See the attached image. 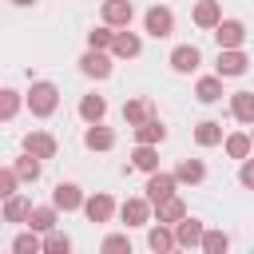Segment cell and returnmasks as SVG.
<instances>
[{"label":"cell","mask_w":254,"mask_h":254,"mask_svg":"<svg viewBox=\"0 0 254 254\" xmlns=\"http://www.w3.org/2000/svg\"><path fill=\"white\" fill-rule=\"evenodd\" d=\"M24 107H28L36 119L56 115V107H60V87H56L52 79H36V83L28 87V95H24Z\"/></svg>","instance_id":"obj_1"},{"label":"cell","mask_w":254,"mask_h":254,"mask_svg":"<svg viewBox=\"0 0 254 254\" xmlns=\"http://www.w3.org/2000/svg\"><path fill=\"white\" fill-rule=\"evenodd\" d=\"M143 32H147V36H155V40H167V36L175 32V12H171L167 4L147 8V16H143Z\"/></svg>","instance_id":"obj_2"},{"label":"cell","mask_w":254,"mask_h":254,"mask_svg":"<svg viewBox=\"0 0 254 254\" xmlns=\"http://www.w3.org/2000/svg\"><path fill=\"white\" fill-rule=\"evenodd\" d=\"M143 190H147V202L155 206V202L171 198V194L179 190V183H175V175H171V171H151V175H147V187H143Z\"/></svg>","instance_id":"obj_3"},{"label":"cell","mask_w":254,"mask_h":254,"mask_svg":"<svg viewBox=\"0 0 254 254\" xmlns=\"http://www.w3.org/2000/svg\"><path fill=\"white\" fill-rule=\"evenodd\" d=\"M79 210L87 214V222H111V214H115L119 206H115V198H111L107 190H99V194H87Z\"/></svg>","instance_id":"obj_4"},{"label":"cell","mask_w":254,"mask_h":254,"mask_svg":"<svg viewBox=\"0 0 254 254\" xmlns=\"http://www.w3.org/2000/svg\"><path fill=\"white\" fill-rule=\"evenodd\" d=\"M210 32H214V40H218V52H222V48H242V44H246V24H242V20H218Z\"/></svg>","instance_id":"obj_5"},{"label":"cell","mask_w":254,"mask_h":254,"mask_svg":"<svg viewBox=\"0 0 254 254\" xmlns=\"http://www.w3.org/2000/svg\"><path fill=\"white\" fill-rule=\"evenodd\" d=\"M111 67H115V64H111V52H91V48H87V52L79 56V71H83L87 79H107Z\"/></svg>","instance_id":"obj_6"},{"label":"cell","mask_w":254,"mask_h":254,"mask_svg":"<svg viewBox=\"0 0 254 254\" xmlns=\"http://www.w3.org/2000/svg\"><path fill=\"white\" fill-rule=\"evenodd\" d=\"M246 64H250V60H246V52H242V48H222V52H218V64H214V75H218V79L242 75V71H246Z\"/></svg>","instance_id":"obj_7"},{"label":"cell","mask_w":254,"mask_h":254,"mask_svg":"<svg viewBox=\"0 0 254 254\" xmlns=\"http://www.w3.org/2000/svg\"><path fill=\"white\" fill-rule=\"evenodd\" d=\"M20 147H24L32 159L44 163V159H56V147H60V143H56V135H48V131H28Z\"/></svg>","instance_id":"obj_8"},{"label":"cell","mask_w":254,"mask_h":254,"mask_svg":"<svg viewBox=\"0 0 254 254\" xmlns=\"http://www.w3.org/2000/svg\"><path fill=\"white\" fill-rule=\"evenodd\" d=\"M202 230H206V226H202L198 218H190V214H187V218H179V222L171 226V234H175V246H179V250L198 246V242H202Z\"/></svg>","instance_id":"obj_9"},{"label":"cell","mask_w":254,"mask_h":254,"mask_svg":"<svg viewBox=\"0 0 254 254\" xmlns=\"http://www.w3.org/2000/svg\"><path fill=\"white\" fill-rule=\"evenodd\" d=\"M143 52V40H139V32H127V28H119L115 32V40H111V60H135Z\"/></svg>","instance_id":"obj_10"},{"label":"cell","mask_w":254,"mask_h":254,"mask_svg":"<svg viewBox=\"0 0 254 254\" xmlns=\"http://www.w3.org/2000/svg\"><path fill=\"white\" fill-rule=\"evenodd\" d=\"M198 64H202V52H198L194 44H179V48L171 52V71H179V75L198 71Z\"/></svg>","instance_id":"obj_11"},{"label":"cell","mask_w":254,"mask_h":254,"mask_svg":"<svg viewBox=\"0 0 254 254\" xmlns=\"http://www.w3.org/2000/svg\"><path fill=\"white\" fill-rule=\"evenodd\" d=\"M135 20V4L131 0H103V24L107 28H127Z\"/></svg>","instance_id":"obj_12"},{"label":"cell","mask_w":254,"mask_h":254,"mask_svg":"<svg viewBox=\"0 0 254 254\" xmlns=\"http://www.w3.org/2000/svg\"><path fill=\"white\" fill-rule=\"evenodd\" d=\"M52 206L56 210H79L83 206V190L75 187V183H56V190H52Z\"/></svg>","instance_id":"obj_13"},{"label":"cell","mask_w":254,"mask_h":254,"mask_svg":"<svg viewBox=\"0 0 254 254\" xmlns=\"http://www.w3.org/2000/svg\"><path fill=\"white\" fill-rule=\"evenodd\" d=\"M119 218L127 226H147L151 222V202L147 198H123L119 202Z\"/></svg>","instance_id":"obj_14"},{"label":"cell","mask_w":254,"mask_h":254,"mask_svg":"<svg viewBox=\"0 0 254 254\" xmlns=\"http://www.w3.org/2000/svg\"><path fill=\"white\" fill-rule=\"evenodd\" d=\"M151 214L163 222V226H175L179 218H187V202L179 198V194H171V198H163V202H155L151 206Z\"/></svg>","instance_id":"obj_15"},{"label":"cell","mask_w":254,"mask_h":254,"mask_svg":"<svg viewBox=\"0 0 254 254\" xmlns=\"http://www.w3.org/2000/svg\"><path fill=\"white\" fill-rule=\"evenodd\" d=\"M135 131V143H143V147H159L163 139H167V127L159 123V115H151V119H143L139 127H131Z\"/></svg>","instance_id":"obj_16"},{"label":"cell","mask_w":254,"mask_h":254,"mask_svg":"<svg viewBox=\"0 0 254 254\" xmlns=\"http://www.w3.org/2000/svg\"><path fill=\"white\" fill-rule=\"evenodd\" d=\"M83 147H87V151H111V147H115V131L103 127V123H87V131H83Z\"/></svg>","instance_id":"obj_17"},{"label":"cell","mask_w":254,"mask_h":254,"mask_svg":"<svg viewBox=\"0 0 254 254\" xmlns=\"http://www.w3.org/2000/svg\"><path fill=\"white\" fill-rule=\"evenodd\" d=\"M56 222H60V210L48 202V206H32L28 210V230H36V234H48V230H56Z\"/></svg>","instance_id":"obj_18"},{"label":"cell","mask_w":254,"mask_h":254,"mask_svg":"<svg viewBox=\"0 0 254 254\" xmlns=\"http://www.w3.org/2000/svg\"><path fill=\"white\" fill-rule=\"evenodd\" d=\"M190 20H194V28H206V32H210V28L222 20V4H218V0H198L194 12H190Z\"/></svg>","instance_id":"obj_19"},{"label":"cell","mask_w":254,"mask_h":254,"mask_svg":"<svg viewBox=\"0 0 254 254\" xmlns=\"http://www.w3.org/2000/svg\"><path fill=\"white\" fill-rule=\"evenodd\" d=\"M171 175H175V183H190V187H194V183L206 179V163H202V159H179V167H175Z\"/></svg>","instance_id":"obj_20"},{"label":"cell","mask_w":254,"mask_h":254,"mask_svg":"<svg viewBox=\"0 0 254 254\" xmlns=\"http://www.w3.org/2000/svg\"><path fill=\"white\" fill-rule=\"evenodd\" d=\"M103 115H107V99L103 95H83L79 99V119L83 123H103Z\"/></svg>","instance_id":"obj_21"},{"label":"cell","mask_w":254,"mask_h":254,"mask_svg":"<svg viewBox=\"0 0 254 254\" xmlns=\"http://www.w3.org/2000/svg\"><path fill=\"white\" fill-rule=\"evenodd\" d=\"M151 115H155L151 99H127V103H123V123H127V127H139V123L151 119Z\"/></svg>","instance_id":"obj_22"},{"label":"cell","mask_w":254,"mask_h":254,"mask_svg":"<svg viewBox=\"0 0 254 254\" xmlns=\"http://www.w3.org/2000/svg\"><path fill=\"white\" fill-rule=\"evenodd\" d=\"M131 167L143 171V175L159 171V147H143V143H135V151H131Z\"/></svg>","instance_id":"obj_23"},{"label":"cell","mask_w":254,"mask_h":254,"mask_svg":"<svg viewBox=\"0 0 254 254\" xmlns=\"http://www.w3.org/2000/svg\"><path fill=\"white\" fill-rule=\"evenodd\" d=\"M230 115L238 123H254V91H234L230 95Z\"/></svg>","instance_id":"obj_24"},{"label":"cell","mask_w":254,"mask_h":254,"mask_svg":"<svg viewBox=\"0 0 254 254\" xmlns=\"http://www.w3.org/2000/svg\"><path fill=\"white\" fill-rule=\"evenodd\" d=\"M194 99H198V103H218V99H222V79H218V75H202V79L194 83Z\"/></svg>","instance_id":"obj_25"},{"label":"cell","mask_w":254,"mask_h":254,"mask_svg":"<svg viewBox=\"0 0 254 254\" xmlns=\"http://www.w3.org/2000/svg\"><path fill=\"white\" fill-rule=\"evenodd\" d=\"M194 143H198V147H218V143H222V123H218V119H202V123L194 127Z\"/></svg>","instance_id":"obj_26"},{"label":"cell","mask_w":254,"mask_h":254,"mask_svg":"<svg viewBox=\"0 0 254 254\" xmlns=\"http://www.w3.org/2000/svg\"><path fill=\"white\" fill-rule=\"evenodd\" d=\"M222 147H226L230 159H246V155L254 151V143H250L246 131H230V135H222Z\"/></svg>","instance_id":"obj_27"},{"label":"cell","mask_w":254,"mask_h":254,"mask_svg":"<svg viewBox=\"0 0 254 254\" xmlns=\"http://www.w3.org/2000/svg\"><path fill=\"white\" fill-rule=\"evenodd\" d=\"M28 210H32V202L16 190L12 198H4V210L0 214H4V222H28Z\"/></svg>","instance_id":"obj_28"},{"label":"cell","mask_w":254,"mask_h":254,"mask_svg":"<svg viewBox=\"0 0 254 254\" xmlns=\"http://www.w3.org/2000/svg\"><path fill=\"white\" fill-rule=\"evenodd\" d=\"M147 246L155 250V254H167V250H175V234H171V226H151L147 230Z\"/></svg>","instance_id":"obj_29"},{"label":"cell","mask_w":254,"mask_h":254,"mask_svg":"<svg viewBox=\"0 0 254 254\" xmlns=\"http://www.w3.org/2000/svg\"><path fill=\"white\" fill-rule=\"evenodd\" d=\"M40 254H71V238L64 230H48L40 238Z\"/></svg>","instance_id":"obj_30"},{"label":"cell","mask_w":254,"mask_h":254,"mask_svg":"<svg viewBox=\"0 0 254 254\" xmlns=\"http://www.w3.org/2000/svg\"><path fill=\"white\" fill-rule=\"evenodd\" d=\"M40 167H44V163H40V159H32L28 151L12 163V171H16V179H20V183H36V179H40Z\"/></svg>","instance_id":"obj_31"},{"label":"cell","mask_w":254,"mask_h":254,"mask_svg":"<svg viewBox=\"0 0 254 254\" xmlns=\"http://www.w3.org/2000/svg\"><path fill=\"white\" fill-rule=\"evenodd\" d=\"M202 254H226L230 250V234L226 230H202Z\"/></svg>","instance_id":"obj_32"},{"label":"cell","mask_w":254,"mask_h":254,"mask_svg":"<svg viewBox=\"0 0 254 254\" xmlns=\"http://www.w3.org/2000/svg\"><path fill=\"white\" fill-rule=\"evenodd\" d=\"M24 107V95L20 91H12V87H0V123H8V119H16V111Z\"/></svg>","instance_id":"obj_33"},{"label":"cell","mask_w":254,"mask_h":254,"mask_svg":"<svg viewBox=\"0 0 254 254\" xmlns=\"http://www.w3.org/2000/svg\"><path fill=\"white\" fill-rule=\"evenodd\" d=\"M111 40H115V28H107V24H99V28L87 32V48L91 52H111Z\"/></svg>","instance_id":"obj_34"},{"label":"cell","mask_w":254,"mask_h":254,"mask_svg":"<svg viewBox=\"0 0 254 254\" xmlns=\"http://www.w3.org/2000/svg\"><path fill=\"white\" fill-rule=\"evenodd\" d=\"M12 254H40V234L36 230H20L12 238Z\"/></svg>","instance_id":"obj_35"},{"label":"cell","mask_w":254,"mask_h":254,"mask_svg":"<svg viewBox=\"0 0 254 254\" xmlns=\"http://www.w3.org/2000/svg\"><path fill=\"white\" fill-rule=\"evenodd\" d=\"M99 254H135V250H131V238L127 234H107L103 246H99Z\"/></svg>","instance_id":"obj_36"},{"label":"cell","mask_w":254,"mask_h":254,"mask_svg":"<svg viewBox=\"0 0 254 254\" xmlns=\"http://www.w3.org/2000/svg\"><path fill=\"white\" fill-rule=\"evenodd\" d=\"M16 187H20L16 171H12V167H0V202H4V198H12V194H16Z\"/></svg>","instance_id":"obj_37"},{"label":"cell","mask_w":254,"mask_h":254,"mask_svg":"<svg viewBox=\"0 0 254 254\" xmlns=\"http://www.w3.org/2000/svg\"><path fill=\"white\" fill-rule=\"evenodd\" d=\"M238 183H242L246 190H254V159H250V155H246L242 167H238Z\"/></svg>","instance_id":"obj_38"},{"label":"cell","mask_w":254,"mask_h":254,"mask_svg":"<svg viewBox=\"0 0 254 254\" xmlns=\"http://www.w3.org/2000/svg\"><path fill=\"white\" fill-rule=\"evenodd\" d=\"M12 4H16V8H28V4H36V0H12Z\"/></svg>","instance_id":"obj_39"},{"label":"cell","mask_w":254,"mask_h":254,"mask_svg":"<svg viewBox=\"0 0 254 254\" xmlns=\"http://www.w3.org/2000/svg\"><path fill=\"white\" fill-rule=\"evenodd\" d=\"M246 135H250V143H254V123H250V131H246Z\"/></svg>","instance_id":"obj_40"},{"label":"cell","mask_w":254,"mask_h":254,"mask_svg":"<svg viewBox=\"0 0 254 254\" xmlns=\"http://www.w3.org/2000/svg\"><path fill=\"white\" fill-rule=\"evenodd\" d=\"M167 254H183V250H179V246H175V250H167Z\"/></svg>","instance_id":"obj_41"},{"label":"cell","mask_w":254,"mask_h":254,"mask_svg":"<svg viewBox=\"0 0 254 254\" xmlns=\"http://www.w3.org/2000/svg\"><path fill=\"white\" fill-rule=\"evenodd\" d=\"M0 226H4V214H0Z\"/></svg>","instance_id":"obj_42"}]
</instances>
